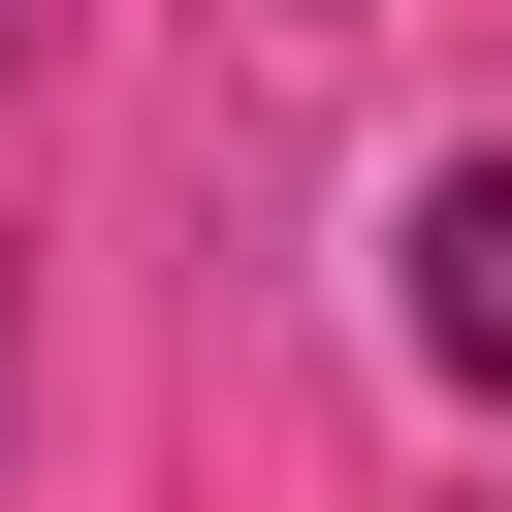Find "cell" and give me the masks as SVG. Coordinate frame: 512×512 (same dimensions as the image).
Masks as SVG:
<instances>
[{"mask_svg": "<svg viewBox=\"0 0 512 512\" xmlns=\"http://www.w3.org/2000/svg\"><path fill=\"white\" fill-rule=\"evenodd\" d=\"M416 352H448V384L512 416V128H480V160L416 192Z\"/></svg>", "mask_w": 512, "mask_h": 512, "instance_id": "6da1fadb", "label": "cell"}]
</instances>
